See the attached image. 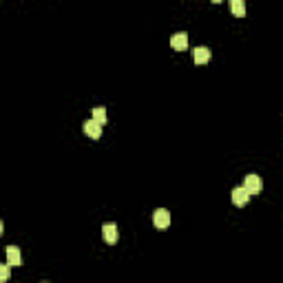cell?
<instances>
[{
	"label": "cell",
	"mask_w": 283,
	"mask_h": 283,
	"mask_svg": "<svg viewBox=\"0 0 283 283\" xmlns=\"http://www.w3.org/2000/svg\"><path fill=\"white\" fill-rule=\"evenodd\" d=\"M153 224H155V228H159V230L168 228V226H170V212H168L166 208H157V210L153 212Z\"/></svg>",
	"instance_id": "2"
},
{
	"label": "cell",
	"mask_w": 283,
	"mask_h": 283,
	"mask_svg": "<svg viewBox=\"0 0 283 283\" xmlns=\"http://www.w3.org/2000/svg\"><path fill=\"white\" fill-rule=\"evenodd\" d=\"M9 274H11V265L9 264H0V283L7 281V279H9Z\"/></svg>",
	"instance_id": "11"
},
{
	"label": "cell",
	"mask_w": 283,
	"mask_h": 283,
	"mask_svg": "<svg viewBox=\"0 0 283 283\" xmlns=\"http://www.w3.org/2000/svg\"><path fill=\"white\" fill-rule=\"evenodd\" d=\"M93 120H95L97 124L104 126L106 124V109H102V106H95V109H93Z\"/></svg>",
	"instance_id": "10"
},
{
	"label": "cell",
	"mask_w": 283,
	"mask_h": 283,
	"mask_svg": "<svg viewBox=\"0 0 283 283\" xmlns=\"http://www.w3.org/2000/svg\"><path fill=\"white\" fill-rule=\"evenodd\" d=\"M7 264H9L11 268H20V265H22V254H20L18 245H9V248H7Z\"/></svg>",
	"instance_id": "4"
},
{
	"label": "cell",
	"mask_w": 283,
	"mask_h": 283,
	"mask_svg": "<svg viewBox=\"0 0 283 283\" xmlns=\"http://www.w3.org/2000/svg\"><path fill=\"white\" fill-rule=\"evenodd\" d=\"M210 60V51L206 47H195L192 49V62L195 64H206Z\"/></svg>",
	"instance_id": "6"
},
{
	"label": "cell",
	"mask_w": 283,
	"mask_h": 283,
	"mask_svg": "<svg viewBox=\"0 0 283 283\" xmlns=\"http://www.w3.org/2000/svg\"><path fill=\"white\" fill-rule=\"evenodd\" d=\"M102 237L106 244H115L117 241V226L115 224H104L102 226Z\"/></svg>",
	"instance_id": "7"
},
{
	"label": "cell",
	"mask_w": 283,
	"mask_h": 283,
	"mask_svg": "<svg viewBox=\"0 0 283 283\" xmlns=\"http://www.w3.org/2000/svg\"><path fill=\"white\" fill-rule=\"evenodd\" d=\"M244 188L248 190V195L252 197V195H259L261 190H264V182H261V177L259 175H254V173H250L248 177L244 179Z\"/></svg>",
	"instance_id": "1"
},
{
	"label": "cell",
	"mask_w": 283,
	"mask_h": 283,
	"mask_svg": "<svg viewBox=\"0 0 283 283\" xmlns=\"http://www.w3.org/2000/svg\"><path fill=\"white\" fill-rule=\"evenodd\" d=\"M82 131H84V135H89L91 139H100L102 137V124H97L93 117L82 124Z\"/></svg>",
	"instance_id": "3"
},
{
	"label": "cell",
	"mask_w": 283,
	"mask_h": 283,
	"mask_svg": "<svg viewBox=\"0 0 283 283\" xmlns=\"http://www.w3.org/2000/svg\"><path fill=\"white\" fill-rule=\"evenodd\" d=\"M2 232H5V226H2V221H0V237H2Z\"/></svg>",
	"instance_id": "12"
},
{
	"label": "cell",
	"mask_w": 283,
	"mask_h": 283,
	"mask_svg": "<svg viewBox=\"0 0 283 283\" xmlns=\"http://www.w3.org/2000/svg\"><path fill=\"white\" fill-rule=\"evenodd\" d=\"M248 199H250V195H248V190H245L244 186H237L235 190H232V204H235L237 208L245 206V204H248Z\"/></svg>",
	"instance_id": "5"
},
{
	"label": "cell",
	"mask_w": 283,
	"mask_h": 283,
	"mask_svg": "<svg viewBox=\"0 0 283 283\" xmlns=\"http://www.w3.org/2000/svg\"><path fill=\"white\" fill-rule=\"evenodd\" d=\"M230 11H232V16H237V18H244L245 16V2L244 0H230Z\"/></svg>",
	"instance_id": "9"
},
{
	"label": "cell",
	"mask_w": 283,
	"mask_h": 283,
	"mask_svg": "<svg viewBox=\"0 0 283 283\" xmlns=\"http://www.w3.org/2000/svg\"><path fill=\"white\" fill-rule=\"evenodd\" d=\"M170 47L177 49V51H184V49L188 47V36L184 34V31H179V34H173V36H170Z\"/></svg>",
	"instance_id": "8"
},
{
	"label": "cell",
	"mask_w": 283,
	"mask_h": 283,
	"mask_svg": "<svg viewBox=\"0 0 283 283\" xmlns=\"http://www.w3.org/2000/svg\"><path fill=\"white\" fill-rule=\"evenodd\" d=\"M212 2H215V5H217V2H224V0H212Z\"/></svg>",
	"instance_id": "13"
}]
</instances>
